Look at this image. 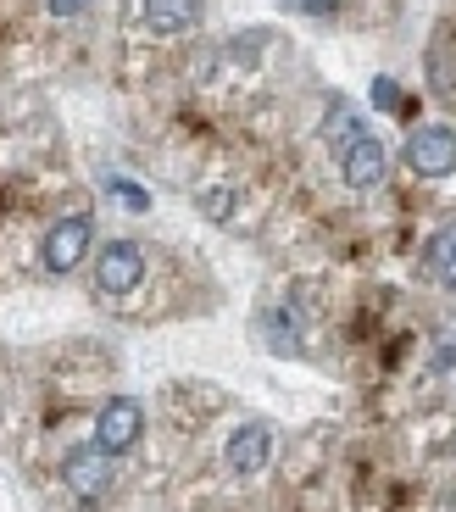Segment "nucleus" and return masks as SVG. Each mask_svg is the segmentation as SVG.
Returning a JSON list of instances; mask_svg holds the SVG:
<instances>
[{"label": "nucleus", "instance_id": "1a4fd4ad", "mask_svg": "<svg viewBox=\"0 0 456 512\" xmlns=\"http://www.w3.org/2000/svg\"><path fill=\"white\" fill-rule=\"evenodd\" d=\"M262 334H267V346L284 351V357H295V351H301V334H295V323L284 318V312H267V318H262Z\"/></svg>", "mask_w": 456, "mask_h": 512}, {"label": "nucleus", "instance_id": "0eeeda50", "mask_svg": "<svg viewBox=\"0 0 456 512\" xmlns=\"http://www.w3.org/2000/svg\"><path fill=\"white\" fill-rule=\"evenodd\" d=\"M62 474L78 496H106V485H112V457L95 451V446H73L62 462Z\"/></svg>", "mask_w": 456, "mask_h": 512}, {"label": "nucleus", "instance_id": "9b49d317", "mask_svg": "<svg viewBox=\"0 0 456 512\" xmlns=\"http://www.w3.org/2000/svg\"><path fill=\"white\" fill-rule=\"evenodd\" d=\"M373 106H384V112H401L406 106V95L395 90V78H379V84H373Z\"/></svg>", "mask_w": 456, "mask_h": 512}, {"label": "nucleus", "instance_id": "4468645a", "mask_svg": "<svg viewBox=\"0 0 456 512\" xmlns=\"http://www.w3.org/2000/svg\"><path fill=\"white\" fill-rule=\"evenodd\" d=\"M45 12L51 17H78V12H89V0H45Z\"/></svg>", "mask_w": 456, "mask_h": 512}, {"label": "nucleus", "instance_id": "9d476101", "mask_svg": "<svg viewBox=\"0 0 456 512\" xmlns=\"http://www.w3.org/2000/svg\"><path fill=\"white\" fill-rule=\"evenodd\" d=\"M434 279L445 284V290H456V229H445L440 240H434V256H429Z\"/></svg>", "mask_w": 456, "mask_h": 512}, {"label": "nucleus", "instance_id": "423d86ee", "mask_svg": "<svg viewBox=\"0 0 456 512\" xmlns=\"http://www.w3.org/2000/svg\"><path fill=\"white\" fill-rule=\"evenodd\" d=\"M223 457H228V468H234V474H262L267 457H273V423H262V418L240 423Z\"/></svg>", "mask_w": 456, "mask_h": 512}, {"label": "nucleus", "instance_id": "2eb2a0df", "mask_svg": "<svg viewBox=\"0 0 456 512\" xmlns=\"http://www.w3.org/2000/svg\"><path fill=\"white\" fill-rule=\"evenodd\" d=\"M440 362H445V368H451V362H456V323H451V329L440 334Z\"/></svg>", "mask_w": 456, "mask_h": 512}, {"label": "nucleus", "instance_id": "f03ea898", "mask_svg": "<svg viewBox=\"0 0 456 512\" xmlns=\"http://www.w3.org/2000/svg\"><path fill=\"white\" fill-rule=\"evenodd\" d=\"M145 435V407L134 396H112L101 401V412H95V435H89V446L106 451V457H123V451H134Z\"/></svg>", "mask_w": 456, "mask_h": 512}, {"label": "nucleus", "instance_id": "f257e3e1", "mask_svg": "<svg viewBox=\"0 0 456 512\" xmlns=\"http://www.w3.org/2000/svg\"><path fill=\"white\" fill-rule=\"evenodd\" d=\"M329 140H334V156H340V179L351 190H373L390 167V151H384L379 134H368L362 123H329Z\"/></svg>", "mask_w": 456, "mask_h": 512}, {"label": "nucleus", "instance_id": "7ed1b4c3", "mask_svg": "<svg viewBox=\"0 0 456 512\" xmlns=\"http://www.w3.org/2000/svg\"><path fill=\"white\" fill-rule=\"evenodd\" d=\"M406 167H412L418 179H445V173L456 167V134L445 123L418 128V134L406 140Z\"/></svg>", "mask_w": 456, "mask_h": 512}, {"label": "nucleus", "instance_id": "f8f14e48", "mask_svg": "<svg viewBox=\"0 0 456 512\" xmlns=\"http://www.w3.org/2000/svg\"><path fill=\"white\" fill-rule=\"evenodd\" d=\"M112 190L128 201V212H145V206H151V195H145L140 184H128V179H112Z\"/></svg>", "mask_w": 456, "mask_h": 512}, {"label": "nucleus", "instance_id": "20e7f679", "mask_svg": "<svg viewBox=\"0 0 456 512\" xmlns=\"http://www.w3.org/2000/svg\"><path fill=\"white\" fill-rule=\"evenodd\" d=\"M89 240H95V218H84V212L62 218L51 234H45V251H39L45 273H67V268H78V256L89 251Z\"/></svg>", "mask_w": 456, "mask_h": 512}, {"label": "nucleus", "instance_id": "39448f33", "mask_svg": "<svg viewBox=\"0 0 456 512\" xmlns=\"http://www.w3.org/2000/svg\"><path fill=\"white\" fill-rule=\"evenodd\" d=\"M140 279H145V256H140V245H128V240H112L101 251V262H95V284H101V295H134Z\"/></svg>", "mask_w": 456, "mask_h": 512}, {"label": "nucleus", "instance_id": "6e6552de", "mask_svg": "<svg viewBox=\"0 0 456 512\" xmlns=\"http://www.w3.org/2000/svg\"><path fill=\"white\" fill-rule=\"evenodd\" d=\"M140 23L151 34H190L201 28V0H140Z\"/></svg>", "mask_w": 456, "mask_h": 512}, {"label": "nucleus", "instance_id": "ddd939ff", "mask_svg": "<svg viewBox=\"0 0 456 512\" xmlns=\"http://www.w3.org/2000/svg\"><path fill=\"white\" fill-rule=\"evenodd\" d=\"M290 6H301V12H312V17H334L345 0H290Z\"/></svg>", "mask_w": 456, "mask_h": 512}]
</instances>
